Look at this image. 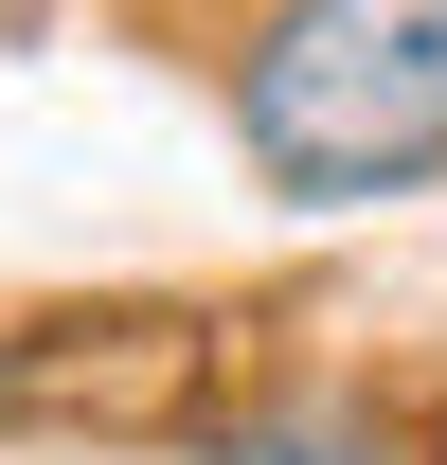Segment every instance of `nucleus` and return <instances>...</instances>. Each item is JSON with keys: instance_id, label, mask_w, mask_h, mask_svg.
I'll return each instance as SVG.
<instances>
[{"instance_id": "3", "label": "nucleus", "mask_w": 447, "mask_h": 465, "mask_svg": "<svg viewBox=\"0 0 447 465\" xmlns=\"http://www.w3.org/2000/svg\"><path fill=\"white\" fill-rule=\"evenodd\" d=\"M36 411H72V304L55 322H0V430H36Z\"/></svg>"}, {"instance_id": "2", "label": "nucleus", "mask_w": 447, "mask_h": 465, "mask_svg": "<svg viewBox=\"0 0 447 465\" xmlns=\"http://www.w3.org/2000/svg\"><path fill=\"white\" fill-rule=\"evenodd\" d=\"M179 448L197 465H412V430H393L376 394H340V376H251V394H215Z\"/></svg>"}, {"instance_id": "1", "label": "nucleus", "mask_w": 447, "mask_h": 465, "mask_svg": "<svg viewBox=\"0 0 447 465\" xmlns=\"http://www.w3.org/2000/svg\"><path fill=\"white\" fill-rule=\"evenodd\" d=\"M233 162L286 215H393L447 179V0H269L215 72Z\"/></svg>"}]
</instances>
